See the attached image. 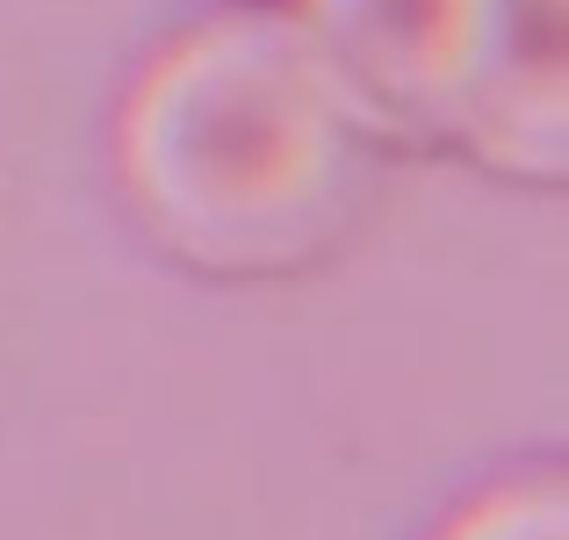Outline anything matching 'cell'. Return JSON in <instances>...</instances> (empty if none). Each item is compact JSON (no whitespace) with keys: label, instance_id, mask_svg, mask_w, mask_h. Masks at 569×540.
I'll use <instances>...</instances> for the list:
<instances>
[{"label":"cell","instance_id":"obj_1","mask_svg":"<svg viewBox=\"0 0 569 540\" xmlns=\"http://www.w3.org/2000/svg\"><path fill=\"white\" fill-rule=\"evenodd\" d=\"M389 152V123L289 8H231L173 37L116 123L144 231L223 281L325 260L361 223Z\"/></svg>","mask_w":569,"mask_h":540},{"label":"cell","instance_id":"obj_2","mask_svg":"<svg viewBox=\"0 0 569 540\" xmlns=\"http://www.w3.org/2000/svg\"><path fill=\"white\" fill-rule=\"evenodd\" d=\"M397 144H455L505 58L519 0H289Z\"/></svg>","mask_w":569,"mask_h":540},{"label":"cell","instance_id":"obj_3","mask_svg":"<svg viewBox=\"0 0 569 540\" xmlns=\"http://www.w3.org/2000/svg\"><path fill=\"white\" fill-rule=\"evenodd\" d=\"M455 144L505 180L562 188L569 173V0H519L505 58Z\"/></svg>","mask_w":569,"mask_h":540},{"label":"cell","instance_id":"obj_4","mask_svg":"<svg viewBox=\"0 0 569 540\" xmlns=\"http://www.w3.org/2000/svg\"><path fill=\"white\" fill-rule=\"evenodd\" d=\"M440 540H569V483L556 469L483 490L440 527Z\"/></svg>","mask_w":569,"mask_h":540}]
</instances>
